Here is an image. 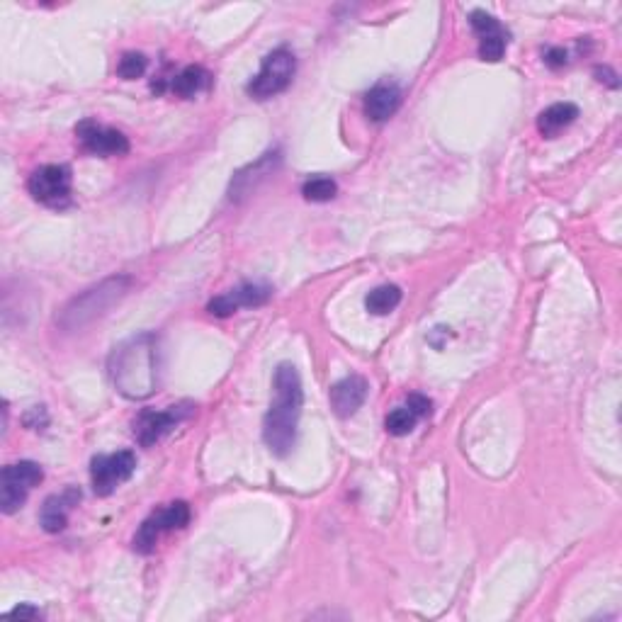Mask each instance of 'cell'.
I'll return each mask as SVG.
<instances>
[{
  "label": "cell",
  "instance_id": "1",
  "mask_svg": "<svg viewBox=\"0 0 622 622\" xmlns=\"http://www.w3.org/2000/svg\"><path fill=\"white\" fill-rule=\"evenodd\" d=\"M107 372L122 397L149 399L158 387V338L154 333H139L112 350Z\"/></svg>",
  "mask_w": 622,
  "mask_h": 622
},
{
  "label": "cell",
  "instance_id": "2",
  "mask_svg": "<svg viewBox=\"0 0 622 622\" xmlns=\"http://www.w3.org/2000/svg\"><path fill=\"white\" fill-rule=\"evenodd\" d=\"M304 406L302 377L290 363L277 365L275 370V401L263 418V440L270 452L285 457L297 443V426Z\"/></svg>",
  "mask_w": 622,
  "mask_h": 622
},
{
  "label": "cell",
  "instance_id": "3",
  "mask_svg": "<svg viewBox=\"0 0 622 622\" xmlns=\"http://www.w3.org/2000/svg\"><path fill=\"white\" fill-rule=\"evenodd\" d=\"M129 287H132V277L129 275H112L107 280L98 282V285L88 287L86 292L76 294L64 309L56 316V326L66 333L83 331L93 321L103 319L115 304H120L127 297Z\"/></svg>",
  "mask_w": 622,
  "mask_h": 622
},
{
  "label": "cell",
  "instance_id": "4",
  "mask_svg": "<svg viewBox=\"0 0 622 622\" xmlns=\"http://www.w3.org/2000/svg\"><path fill=\"white\" fill-rule=\"evenodd\" d=\"M294 71H297V59H294L290 49H275L273 54L265 56L258 76L248 83V95L256 100L275 98L290 86Z\"/></svg>",
  "mask_w": 622,
  "mask_h": 622
},
{
  "label": "cell",
  "instance_id": "5",
  "mask_svg": "<svg viewBox=\"0 0 622 622\" xmlns=\"http://www.w3.org/2000/svg\"><path fill=\"white\" fill-rule=\"evenodd\" d=\"M71 185L73 175L69 166H61V163H47V166H39L35 173L27 180V190L35 197L39 205L61 209L71 202Z\"/></svg>",
  "mask_w": 622,
  "mask_h": 622
},
{
  "label": "cell",
  "instance_id": "6",
  "mask_svg": "<svg viewBox=\"0 0 622 622\" xmlns=\"http://www.w3.org/2000/svg\"><path fill=\"white\" fill-rule=\"evenodd\" d=\"M190 523V506L185 501H173L166 508H158L151 513L144 523L139 525L137 535H134L132 547L139 554H151L156 550L158 537L163 533H173V530H183Z\"/></svg>",
  "mask_w": 622,
  "mask_h": 622
},
{
  "label": "cell",
  "instance_id": "7",
  "mask_svg": "<svg viewBox=\"0 0 622 622\" xmlns=\"http://www.w3.org/2000/svg\"><path fill=\"white\" fill-rule=\"evenodd\" d=\"M42 479L44 472L37 462L22 460L5 467L3 474H0V508H3L5 516H13L15 511H20L30 489H35Z\"/></svg>",
  "mask_w": 622,
  "mask_h": 622
},
{
  "label": "cell",
  "instance_id": "8",
  "mask_svg": "<svg viewBox=\"0 0 622 622\" xmlns=\"http://www.w3.org/2000/svg\"><path fill=\"white\" fill-rule=\"evenodd\" d=\"M137 469V457L132 450H120L115 455H98L90 462V482L98 496H110L117 486L127 482Z\"/></svg>",
  "mask_w": 622,
  "mask_h": 622
},
{
  "label": "cell",
  "instance_id": "9",
  "mask_svg": "<svg viewBox=\"0 0 622 622\" xmlns=\"http://www.w3.org/2000/svg\"><path fill=\"white\" fill-rule=\"evenodd\" d=\"M192 414L190 404H180V406H168L166 411H141V414L134 418V438L141 448H151L156 445L158 440L163 438L166 433H171L180 421H185Z\"/></svg>",
  "mask_w": 622,
  "mask_h": 622
},
{
  "label": "cell",
  "instance_id": "10",
  "mask_svg": "<svg viewBox=\"0 0 622 622\" xmlns=\"http://www.w3.org/2000/svg\"><path fill=\"white\" fill-rule=\"evenodd\" d=\"M76 137L83 149L95 156H124L129 154V139L120 129L103 127V124L86 120L76 127Z\"/></svg>",
  "mask_w": 622,
  "mask_h": 622
},
{
  "label": "cell",
  "instance_id": "11",
  "mask_svg": "<svg viewBox=\"0 0 622 622\" xmlns=\"http://www.w3.org/2000/svg\"><path fill=\"white\" fill-rule=\"evenodd\" d=\"M273 297V287L268 285H241L236 290H229L219 297H214L212 302L207 304V311L212 316H224L236 314L239 309H253V307H263L268 299Z\"/></svg>",
  "mask_w": 622,
  "mask_h": 622
},
{
  "label": "cell",
  "instance_id": "12",
  "mask_svg": "<svg viewBox=\"0 0 622 622\" xmlns=\"http://www.w3.org/2000/svg\"><path fill=\"white\" fill-rule=\"evenodd\" d=\"M469 22H472L474 32L479 37V56L484 61H491V64L501 61L508 47V32L503 30L501 22L494 15L484 13V10H474L469 15Z\"/></svg>",
  "mask_w": 622,
  "mask_h": 622
},
{
  "label": "cell",
  "instance_id": "13",
  "mask_svg": "<svg viewBox=\"0 0 622 622\" xmlns=\"http://www.w3.org/2000/svg\"><path fill=\"white\" fill-rule=\"evenodd\" d=\"M367 392H370V384H367L365 377L360 375L343 377L341 382H336L331 387L329 394L331 409L341 418H350L353 414H358L360 406L365 404Z\"/></svg>",
  "mask_w": 622,
  "mask_h": 622
},
{
  "label": "cell",
  "instance_id": "14",
  "mask_svg": "<svg viewBox=\"0 0 622 622\" xmlns=\"http://www.w3.org/2000/svg\"><path fill=\"white\" fill-rule=\"evenodd\" d=\"M78 501H81V489H73V486L61 491V494L49 496V499L44 501L42 513H39L42 528L47 530V533H61V530L66 528V523H69L71 508L78 506Z\"/></svg>",
  "mask_w": 622,
  "mask_h": 622
},
{
  "label": "cell",
  "instance_id": "15",
  "mask_svg": "<svg viewBox=\"0 0 622 622\" xmlns=\"http://www.w3.org/2000/svg\"><path fill=\"white\" fill-rule=\"evenodd\" d=\"M401 105V90L394 83H377L375 88H370V93L365 95V115L372 122H387L389 117L397 115Z\"/></svg>",
  "mask_w": 622,
  "mask_h": 622
},
{
  "label": "cell",
  "instance_id": "16",
  "mask_svg": "<svg viewBox=\"0 0 622 622\" xmlns=\"http://www.w3.org/2000/svg\"><path fill=\"white\" fill-rule=\"evenodd\" d=\"M576 117H579V107L574 103H554L547 107V110L540 112V117H537V129H540L542 137L554 139L562 129L574 124Z\"/></svg>",
  "mask_w": 622,
  "mask_h": 622
},
{
  "label": "cell",
  "instance_id": "17",
  "mask_svg": "<svg viewBox=\"0 0 622 622\" xmlns=\"http://www.w3.org/2000/svg\"><path fill=\"white\" fill-rule=\"evenodd\" d=\"M277 163H280V154H277V151H270V154H263V158H258L256 163H251L246 171L253 173V180H260L268 173H273ZM248 173H243V171L236 173L234 183H231V200H234V197L246 195V192H251V175Z\"/></svg>",
  "mask_w": 622,
  "mask_h": 622
},
{
  "label": "cell",
  "instance_id": "18",
  "mask_svg": "<svg viewBox=\"0 0 622 622\" xmlns=\"http://www.w3.org/2000/svg\"><path fill=\"white\" fill-rule=\"evenodd\" d=\"M209 83V73L202 69V66H188V69H183L178 73V76L173 78V93L178 95V98H195L200 90H205Z\"/></svg>",
  "mask_w": 622,
  "mask_h": 622
},
{
  "label": "cell",
  "instance_id": "19",
  "mask_svg": "<svg viewBox=\"0 0 622 622\" xmlns=\"http://www.w3.org/2000/svg\"><path fill=\"white\" fill-rule=\"evenodd\" d=\"M401 304V287L397 285H382L375 287L365 299V307L370 314L375 316H384L389 311H394Z\"/></svg>",
  "mask_w": 622,
  "mask_h": 622
},
{
  "label": "cell",
  "instance_id": "20",
  "mask_svg": "<svg viewBox=\"0 0 622 622\" xmlns=\"http://www.w3.org/2000/svg\"><path fill=\"white\" fill-rule=\"evenodd\" d=\"M416 423H418V416L414 414V411H411L409 406H399V409H394L392 414L387 416L384 428H387V433L401 438V435H409L411 431H414Z\"/></svg>",
  "mask_w": 622,
  "mask_h": 622
},
{
  "label": "cell",
  "instance_id": "21",
  "mask_svg": "<svg viewBox=\"0 0 622 622\" xmlns=\"http://www.w3.org/2000/svg\"><path fill=\"white\" fill-rule=\"evenodd\" d=\"M336 192H338V185H336V180H331V178H311L304 183V188H302L304 200H309V202H331L333 197H336Z\"/></svg>",
  "mask_w": 622,
  "mask_h": 622
},
{
  "label": "cell",
  "instance_id": "22",
  "mask_svg": "<svg viewBox=\"0 0 622 622\" xmlns=\"http://www.w3.org/2000/svg\"><path fill=\"white\" fill-rule=\"evenodd\" d=\"M146 66H149V59L139 52H127L117 64V76L124 78V81H134V78H141L146 73Z\"/></svg>",
  "mask_w": 622,
  "mask_h": 622
},
{
  "label": "cell",
  "instance_id": "23",
  "mask_svg": "<svg viewBox=\"0 0 622 622\" xmlns=\"http://www.w3.org/2000/svg\"><path fill=\"white\" fill-rule=\"evenodd\" d=\"M406 406H409L418 418H426V416H431L433 401L428 397H423V394H411V397L406 399Z\"/></svg>",
  "mask_w": 622,
  "mask_h": 622
},
{
  "label": "cell",
  "instance_id": "24",
  "mask_svg": "<svg viewBox=\"0 0 622 622\" xmlns=\"http://www.w3.org/2000/svg\"><path fill=\"white\" fill-rule=\"evenodd\" d=\"M545 64L550 66V69H562V66H567V52H564L562 47H552L545 52Z\"/></svg>",
  "mask_w": 622,
  "mask_h": 622
},
{
  "label": "cell",
  "instance_id": "25",
  "mask_svg": "<svg viewBox=\"0 0 622 622\" xmlns=\"http://www.w3.org/2000/svg\"><path fill=\"white\" fill-rule=\"evenodd\" d=\"M8 618H25V620H37L42 618V613H39L37 608H32V605H18V608H13L8 613Z\"/></svg>",
  "mask_w": 622,
  "mask_h": 622
}]
</instances>
